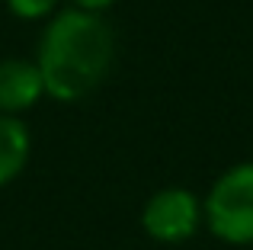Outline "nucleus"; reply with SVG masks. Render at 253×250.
Instances as JSON below:
<instances>
[{
    "label": "nucleus",
    "instance_id": "obj_1",
    "mask_svg": "<svg viewBox=\"0 0 253 250\" xmlns=\"http://www.w3.org/2000/svg\"><path fill=\"white\" fill-rule=\"evenodd\" d=\"M116 55V32L99 13L64 10L45 26L39 42V71L45 93L61 103L90 96L106 81Z\"/></svg>",
    "mask_w": 253,
    "mask_h": 250
},
{
    "label": "nucleus",
    "instance_id": "obj_2",
    "mask_svg": "<svg viewBox=\"0 0 253 250\" xmlns=\"http://www.w3.org/2000/svg\"><path fill=\"white\" fill-rule=\"evenodd\" d=\"M209 231L231 247L253 244V161L228 167L202 199Z\"/></svg>",
    "mask_w": 253,
    "mask_h": 250
},
{
    "label": "nucleus",
    "instance_id": "obj_3",
    "mask_svg": "<svg viewBox=\"0 0 253 250\" xmlns=\"http://www.w3.org/2000/svg\"><path fill=\"white\" fill-rule=\"evenodd\" d=\"M202 199L192 189L183 186H167L157 189L141 212V228L148 238L161 241V244H183L202 228Z\"/></svg>",
    "mask_w": 253,
    "mask_h": 250
},
{
    "label": "nucleus",
    "instance_id": "obj_4",
    "mask_svg": "<svg viewBox=\"0 0 253 250\" xmlns=\"http://www.w3.org/2000/svg\"><path fill=\"white\" fill-rule=\"evenodd\" d=\"M45 96V81L36 61L3 58L0 61V113L19 116Z\"/></svg>",
    "mask_w": 253,
    "mask_h": 250
},
{
    "label": "nucleus",
    "instance_id": "obj_5",
    "mask_svg": "<svg viewBox=\"0 0 253 250\" xmlns=\"http://www.w3.org/2000/svg\"><path fill=\"white\" fill-rule=\"evenodd\" d=\"M32 151V135L26 128V122L19 116L0 113V186L13 183L23 167L29 164Z\"/></svg>",
    "mask_w": 253,
    "mask_h": 250
},
{
    "label": "nucleus",
    "instance_id": "obj_6",
    "mask_svg": "<svg viewBox=\"0 0 253 250\" xmlns=\"http://www.w3.org/2000/svg\"><path fill=\"white\" fill-rule=\"evenodd\" d=\"M58 3L61 0H6L13 16H19V19H45L58 10Z\"/></svg>",
    "mask_w": 253,
    "mask_h": 250
},
{
    "label": "nucleus",
    "instance_id": "obj_7",
    "mask_svg": "<svg viewBox=\"0 0 253 250\" xmlns=\"http://www.w3.org/2000/svg\"><path fill=\"white\" fill-rule=\"evenodd\" d=\"M71 3H74V10H84V13H103L116 0H71Z\"/></svg>",
    "mask_w": 253,
    "mask_h": 250
}]
</instances>
